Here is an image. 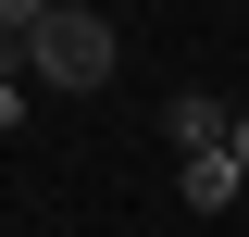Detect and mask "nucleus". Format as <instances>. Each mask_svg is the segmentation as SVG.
Returning a JSON list of instances; mask_svg holds the SVG:
<instances>
[{
  "label": "nucleus",
  "mask_w": 249,
  "mask_h": 237,
  "mask_svg": "<svg viewBox=\"0 0 249 237\" xmlns=\"http://www.w3.org/2000/svg\"><path fill=\"white\" fill-rule=\"evenodd\" d=\"M112 62H124L112 13H88V0H50V25H37V88L88 100V88H112Z\"/></svg>",
  "instance_id": "obj_1"
},
{
  "label": "nucleus",
  "mask_w": 249,
  "mask_h": 237,
  "mask_svg": "<svg viewBox=\"0 0 249 237\" xmlns=\"http://www.w3.org/2000/svg\"><path fill=\"white\" fill-rule=\"evenodd\" d=\"M162 138H175V162H199V150H237V100L175 88V100H162Z\"/></svg>",
  "instance_id": "obj_2"
},
{
  "label": "nucleus",
  "mask_w": 249,
  "mask_h": 237,
  "mask_svg": "<svg viewBox=\"0 0 249 237\" xmlns=\"http://www.w3.org/2000/svg\"><path fill=\"white\" fill-rule=\"evenodd\" d=\"M37 25L50 0H0V88H37Z\"/></svg>",
  "instance_id": "obj_3"
},
{
  "label": "nucleus",
  "mask_w": 249,
  "mask_h": 237,
  "mask_svg": "<svg viewBox=\"0 0 249 237\" xmlns=\"http://www.w3.org/2000/svg\"><path fill=\"white\" fill-rule=\"evenodd\" d=\"M175 187H187V212H224L249 187V162H237V150H199V162H175Z\"/></svg>",
  "instance_id": "obj_4"
},
{
  "label": "nucleus",
  "mask_w": 249,
  "mask_h": 237,
  "mask_svg": "<svg viewBox=\"0 0 249 237\" xmlns=\"http://www.w3.org/2000/svg\"><path fill=\"white\" fill-rule=\"evenodd\" d=\"M237 162H249V113H237Z\"/></svg>",
  "instance_id": "obj_5"
}]
</instances>
